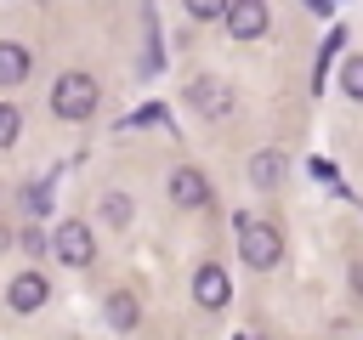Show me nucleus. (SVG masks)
I'll return each instance as SVG.
<instances>
[{"mask_svg": "<svg viewBox=\"0 0 363 340\" xmlns=\"http://www.w3.org/2000/svg\"><path fill=\"white\" fill-rule=\"evenodd\" d=\"M102 221H108V227H125V221H130V198H125V193H108V198H102Z\"/></svg>", "mask_w": 363, "mask_h": 340, "instance_id": "nucleus-12", "label": "nucleus"}, {"mask_svg": "<svg viewBox=\"0 0 363 340\" xmlns=\"http://www.w3.org/2000/svg\"><path fill=\"white\" fill-rule=\"evenodd\" d=\"M187 102H193V108H199L204 119H233V108H238L233 85H227V79H216V74L193 79V85H187Z\"/></svg>", "mask_w": 363, "mask_h": 340, "instance_id": "nucleus-3", "label": "nucleus"}, {"mask_svg": "<svg viewBox=\"0 0 363 340\" xmlns=\"http://www.w3.org/2000/svg\"><path fill=\"white\" fill-rule=\"evenodd\" d=\"M11 244H17V238H11V227H0V255H6Z\"/></svg>", "mask_w": 363, "mask_h": 340, "instance_id": "nucleus-16", "label": "nucleus"}, {"mask_svg": "<svg viewBox=\"0 0 363 340\" xmlns=\"http://www.w3.org/2000/svg\"><path fill=\"white\" fill-rule=\"evenodd\" d=\"M170 198H176L182 210H204V204H210V181H204L193 164H182V170L170 176Z\"/></svg>", "mask_w": 363, "mask_h": 340, "instance_id": "nucleus-8", "label": "nucleus"}, {"mask_svg": "<svg viewBox=\"0 0 363 340\" xmlns=\"http://www.w3.org/2000/svg\"><path fill=\"white\" fill-rule=\"evenodd\" d=\"M51 113L57 119H68V125H79V119H91L96 113V79L91 74H57V85H51Z\"/></svg>", "mask_w": 363, "mask_h": 340, "instance_id": "nucleus-1", "label": "nucleus"}, {"mask_svg": "<svg viewBox=\"0 0 363 340\" xmlns=\"http://www.w3.org/2000/svg\"><path fill=\"white\" fill-rule=\"evenodd\" d=\"M28 79V51L17 40H0V85H23Z\"/></svg>", "mask_w": 363, "mask_h": 340, "instance_id": "nucleus-10", "label": "nucleus"}, {"mask_svg": "<svg viewBox=\"0 0 363 340\" xmlns=\"http://www.w3.org/2000/svg\"><path fill=\"white\" fill-rule=\"evenodd\" d=\"M108 323H113V329H136V323H142V306H136L130 289H113V295H108Z\"/></svg>", "mask_w": 363, "mask_h": 340, "instance_id": "nucleus-11", "label": "nucleus"}, {"mask_svg": "<svg viewBox=\"0 0 363 340\" xmlns=\"http://www.w3.org/2000/svg\"><path fill=\"white\" fill-rule=\"evenodd\" d=\"M45 300H51V283H45L40 272H17V278L6 283V306H11V312H40Z\"/></svg>", "mask_w": 363, "mask_h": 340, "instance_id": "nucleus-6", "label": "nucleus"}, {"mask_svg": "<svg viewBox=\"0 0 363 340\" xmlns=\"http://www.w3.org/2000/svg\"><path fill=\"white\" fill-rule=\"evenodd\" d=\"M193 300H199L204 312H221V306L233 300V283H227V272H221L216 261H204V266L193 272Z\"/></svg>", "mask_w": 363, "mask_h": 340, "instance_id": "nucleus-5", "label": "nucleus"}, {"mask_svg": "<svg viewBox=\"0 0 363 340\" xmlns=\"http://www.w3.org/2000/svg\"><path fill=\"white\" fill-rule=\"evenodd\" d=\"M340 91H346V96H357V102H363V57H352V62H346V68H340Z\"/></svg>", "mask_w": 363, "mask_h": 340, "instance_id": "nucleus-14", "label": "nucleus"}, {"mask_svg": "<svg viewBox=\"0 0 363 340\" xmlns=\"http://www.w3.org/2000/svg\"><path fill=\"white\" fill-rule=\"evenodd\" d=\"M227 34H233V40H255V34H267V6H261V0H238V6H227Z\"/></svg>", "mask_w": 363, "mask_h": 340, "instance_id": "nucleus-7", "label": "nucleus"}, {"mask_svg": "<svg viewBox=\"0 0 363 340\" xmlns=\"http://www.w3.org/2000/svg\"><path fill=\"white\" fill-rule=\"evenodd\" d=\"M187 11H193V17H199V23H210V17H227V6H216V0H193V6H187Z\"/></svg>", "mask_w": 363, "mask_h": 340, "instance_id": "nucleus-15", "label": "nucleus"}, {"mask_svg": "<svg viewBox=\"0 0 363 340\" xmlns=\"http://www.w3.org/2000/svg\"><path fill=\"white\" fill-rule=\"evenodd\" d=\"M284 164H289V159H284L278 147H261V153L250 159V181H255V187H278V181H284Z\"/></svg>", "mask_w": 363, "mask_h": 340, "instance_id": "nucleus-9", "label": "nucleus"}, {"mask_svg": "<svg viewBox=\"0 0 363 340\" xmlns=\"http://www.w3.org/2000/svg\"><path fill=\"white\" fill-rule=\"evenodd\" d=\"M51 255H57L62 266H91V255H96L91 227H85V221H62V227L51 232Z\"/></svg>", "mask_w": 363, "mask_h": 340, "instance_id": "nucleus-4", "label": "nucleus"}, {"mask_svg": "<svg viewBox=\"0 0 363 340\" xmlns=\"http://www.w3.org/2000/svg\"><path fill=\"white\" fill-rule=\"evenodd\" d=\"M238 255H244L255 272H267V266H278V261H284V232H278L272 221L244 215V221H238Z\"/></svg>", "mask_w": 363, "mask_h": 340, "instance_id": "nucleus-2", "label": "nucleus"}, {"mask_svg": "<svg viewBox=\"0 0 363 340\" xmlns=\"http://www.w3.org/2000/svg\"><path fill=\"white\" fill-rule=\"evenodd\" d=\"M17 130H23V113H17L11 102H0V147H11V142H17Z\"/></svg>", "mask_w": 363, "mask_h": 340, "instance_id": "nucleus-13", "label": "nucleus"}]
</instances>
